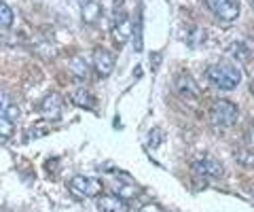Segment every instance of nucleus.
<instances>
[{
	"label": "nucleus",
	"instance_id": "obj_1",
	"mask_svg": "<svg viewBox=\"0 0 254 212\" xmlns=\"http://www.w3.org/2000/svg\"><path fill=\"white\" fill-rule=\"evenodd\" d=\"M205 74H208L210 83L216 85L218 89H235L242 81L240 68L233 66L231 62H218V64H214L205 70Z\"/></svg>",
	"mask_w": 254,
	"mask_h": 212
},
{
	"label": "nucleus",
	"instance_id": "obj_2",
	"mask_svg": "<svg viewBox=\"0 0 254 212\" xmlns=\"http://www.w3.org/2000/svg\"><path fill=\"white\" fill-rule=\"evenodd\" d=\"M237 117H240V111H237V104H233L231 100H216L210 108V119L218 128H231L237 121Z\"/></svg>",
	"mask_w": 254,
	"mask_h": 212
},
{
	"label": "nucleus",
	"instance_id": "obj_3",
	"mask_svg": "<svg viewBox=\"0 0 254 212\" xmlns=\"http://www.w3.org/2000/svg\"><path fill=\"white\" fill-rule=\"evenodd\" d=\"M68 189L78 198H100L102 195V183L98 178L76 174L68 180Z\"/></svg>",
	"mask_w": 254,
	"mask_h": 212
},
{
	"label": "nucleus",
	"instance_id": "obj_4",
	"mask_svg": "<svg viewBox=\"0 0 254 212\" xmlns=\"http://www.w3.org/2000/svg\"><path fill=\"white\" fill-rule=\"evenodd\" d=\"M210 11L222 21H233L240 17V2L237 0H205Z\"/></svg>",
	"mask_w": 254,
	"mask_h": 212
},
{
	"label": "nucleus",
	"instance_id": "obj_5",
	"mask_svg": "<svg viewBox=\"0 0 254 212\" xmlns=\"http://www.w3.org/2000/svg\"><path fill=\"white\" fill-rule=\"evenodd\" d=\"M174 89H176L178 96L185 98V100L199 98V87H197V83L189 74H176V78H174Z\"/></svg>",
	"mask_w": 254,
	"mask_h": 212
},
{
	"label": "nucleus",
	"instance_id": "obj_6",
	"mask_svg": "<svg viewBox=\"0 0 254 212\" xmlns=\"http://www.w3.org/2000/svg\"><path fill=\"white\" fill-rule=\"evenodd\" d=\"M62 108H64V100L60 93H49L41 104V115L49 121H58L62 117Z\"/></svg>",
	"mask_w": 254,
	"mask_h": 212
},
{
	"label": "nucleus",
	"instance_id": "obj_7",
	"mask_svg": "<svg viewBox=\"0 0 254 212\" xmlns=\"http://www.w3.org/2000/svg\"><path fill=\"white\" fill-rule=\"evenodd\" d=\"M195 170H197V174H201L203 178H212V180H218V178H222V174H225L222 163L218 159H214V157H205V159L197 161Z\"/></svg>",
	"mask_w": 254,
	"mask_h": 212
},
{
	"label": "nucleus",
	"instance_id": "obj_8",
	"mask_svg": "<svg viewBox=\"0 0 254 212\" xmlns=\"http://www.w3.org/2000/svg\"><path fill=\"white\" fill-rule=\"evenodd\" d=\"M93 68H95V72H98L100 76H108L110 72H113V68H115L113 53L106 51V49H95L93 51Z\"/></svg>",
	"mask_w": 254,
	"mask_h": 212
},
{
	"label": "nucleus",
	"instance_id": "obj_9",
	"mask_svg": "<svg viewBox=\"0 0 254 212\" xmlns=\"http://www.w3.org/2000/svg\"><path fill=\"white\" fill-rule=\"evenodd\" d=\"M100 212H129V204H127L121 195H100L98 198Z\"/></svg>",
	"mask_w": 254,
	"mask_h": 212
},
{
	"label": "nucleus",
	"instance_id": "obj_10",
	"mask_svg": "<svg viewBox=\"0 0 254 212\" xmlns=\"http://www.w3.org/2000/svg\"><path fill=\"white\" fill-rule=\"evenodd\" d=\"M70 100H72V104L78 106V108H85V111H95V98L87 89H83V87H76V89L70 91Z\"/></svg>",
	"mask_w": 254,
	"mask_h": 212
},
{
	"label": "nucleus",
	"instance_id": "obj_11",
	"mask_svg": "<svg viewBox=\"0 0 254 212\" xmlns=\"http://www.w3.org/2000/svg\"><path fill=\"white\" fill-rule=\"evenodd\" d=\"M129 32H131L129 19H127V15H123L121 11H119V13H117V19H115V26H113V36L117 38V43L121 45L123 41H127Z\"/></svg>",
	"mask_w": 254,
	"mask_h": 212
},
{
	"label": "nucleus",
	"instance_id": "obj_12",
	"mask_svg": "<svg viewBox=\"0 0 254 212\" xmlns=\"http://www.w3.org/2000/svg\"><path fill=\"white\" fill-rule=\"evenodd\" d=\"M102 15V6L95 0H83V9H81V17L85 23H95Z\"/></svg>",
	"mask_w": 254,
	"mask_h": 212
},
{
	"label": "nucleus",
	"instance_id": "obj_13",
	"mask_svg": "<svg viewBox=\"0 0 254 212\" xmlns=\"http://www.w3.org/2000/svg\"><path fill=\"white\" fill-rule=\"evenodd\" d=\"M70 72H72L76 78H89V64L83 58H72L70 60Z\"/></svg>",
	"mask_w": 254,
	"mask_h": 212
},
{
	"label": "nucleus",
	"instance_id": "obj_14",
	"mask_svg": "<svg viewBox=\"0 0 254 212\" xmlns=\"http://www.w3.org/2000/svg\"><path fill=\"white\" fill-rule=\"evenodd\" d=\"M0 100H2V117H6L9 121H15L19 117V108L11 102V98H9V93L6 91L0 93Z\"/></svg>",
	"mask_w": 254,
	"mask_h": 212
},
{
	"label": "nucleus",
	"instance_id": "obj_15",
	"mask_svg": "<svg viewBox=\"0 0 254 212\" xmlns=\"http://www.w3.org/2000/svg\"><path fill=\"white\" fill-rule=\"evenodd\" d=\"M235 159L246 168H254V151L252 148H240V151H235Z\"/></svg>",
	"mask_w": 254,
	"mask_h": 212
},
{
	"label": "nucleus",
	"instance_id": "obj_16",
	"mask_svg": "<svg viewBox=\"0 0 254 212\" xmlns=\"http://www.w3.org/2000/svg\"><path fill=\"white\" fill-rule=\"evenodd\" d=\"M0 23H2L4 30L11 28V23H13V11L6 2H0Z\"/></svg>",
	"mask_w": 254,
	"mask_h": 212
},
{
	"label": "nucleus",
	"instance_id": "obj_17",
	"mask_svg": "<svg viewBox=\"0 0 254 212\" xmlns=\"http://www.w3.org/2000/svg\"><path fill=\"white\" fill-rule=\"evenodd\" d=\"M11 136H13V121L2 117V119H0V138H2V142H6Z\"/></svg>",
	"mask_w": 254,
	"mask_h": 212
},
{
	"label": "nucleus",
	"instance_id": "obj_18",
	"mask_svg": "<svg viewBox=\"0 0 254 212\" xmlns=\"http://www.w3.org/2000/svg\"><path fill=\"white\" fill-rule=\"evenodd\" d=\"M159 140H163L161 130H153V132H150V138H148V146H150V148L159 146Z\"/></svg>",
	"mask_w": 254,
	"mask_h": 212
},
{
	"label": "nucleus",
	"instance_id": "obj_19",
	"mask_svg": "<svg viewBox=\"0 0 254 212\" xmlns=\"http://www.w3.org/2000/svg\"><path fill=\"white\" fill-rule=\"evenodd\" d=\"M140 13H138V19H136V23H133V32H136V49L140 51L142 49V36H140Z\"/></svg>",
	"mask_w": 254,
	"mask_h": 212
},
{
	"label": "nucleus",
	"instance_id": "obj_20",
	"mask_svg": "<svg viewBox=\"0 0 254 212\" xmlns=\"http://www.w3.org/2000/svg\"><path fill=\"white\" fill-rule=\"evenodd\" d=\"M140 212H163L159 204H144V206L140 208Z\"/></svg>",
	"mask_w": 254,
	"mask_h": 212
},
{
	"label": "nucleus",
	"instance_id": "obj_21",
	"mask_svg": "<svg viewBox=\"0 0 254 212\" xmlns=\"http://www.w3.org/2000/svg\"><path fill=\"white\" fill-rule=\"evenodd\" d=\"M252 89H254V78H252Z\"/></svg>",
	"mask_w": 254,
	"mask_h": 212
},
{
	"label": "nucleus",
	"instance_id": "obj_22",
	"mask_svg": "<svg viewBox=\"0 0 254 212\" xmlns=\"http://www.w3.org/2000/svg\"><path fill=\"white\" fill-rule=\"evenodd\" d=\"M250 2H252V6H254V0H250Z\"/></svg>",
	"mask_w": 254,
	"mask_h": 212
}]
</instances>
